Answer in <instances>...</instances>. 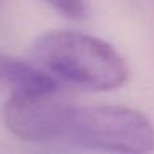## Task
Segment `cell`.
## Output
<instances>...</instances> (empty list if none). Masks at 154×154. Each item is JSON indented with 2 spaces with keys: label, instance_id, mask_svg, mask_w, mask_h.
Listing matches in <instances>:
<instances>
[{
  "label": "cell",
  "instance_id": "cell-1",
  "mask_svg": "<svg viewBox=\"0 0 154 154\" xmlns=\"http://www.w3.org/2000/svg\"><path fill=\"white\" fill-rule=\"evenodd\" d=\"M32 58L53 80L88 91L118 90L129 78V68L113 45L78 30L42 33L32 45Z\"/></svg>",
  "mask_w": 154,
  "mask_h": 154
},
{
  "label": "cell",
  "instance_id": "cell-3",
  "mask_svg": "<svg viewBox=\"0 0 154 154\" xmlns=\"http://www.w3.org/2000/svg\"><path fill=\"white\" fill-rule=\"evenodd\" d=\"M71 101L60 90L10 93L4 106V123L12 134L30 143H53L63 139Z\"/></svg>",
  "mask_w": 154,
  "mask_h": 154
},
{
  "label": "cell",
  "instance_id": "cell-4",
  "mask_svg": "<svg viewBox=\"0 0 154 154\" xmlns=\"http://www.w3.org/2000/svg\"><path fill=\"white\" fill-rule=\"evenodd\" d=\"M0 85H5L10 93H35L58 88V81L40 66L4 51H0Z\"/></svg>",
  "mask_w": 154,
  "mask_h": 154
},
{
  "label": "cell",
  "instance_id": "cell-2",
  "mask_svg": "<svg viewBox=\"0 0 154 154\" xmlns=\"http://www.w3.org/2000/svg\"><path fill=\"white\" fill-rule=\"evenodd\" d=\"M61 141L109 152H149L154 151V124L128 106L71 103Z\"/></svg>",
  "mask_w": 154,
  "mask_h": 154
},
{
  "label": "cell",
  "instance_id": "cell-5",
  "mask_svg": "<svg viewBox=\"0 0 154 154\" xmlns=\"http://www.w3.org/2000/svg\"><path fill=\"white\" fill-rule=\"evenodd\" d=\"M63 17L71 20H85L90 10L88 0H47Z\"/></svg>",
  "mask_w": 154,
  "mask_h": 154
}]
</instances>
